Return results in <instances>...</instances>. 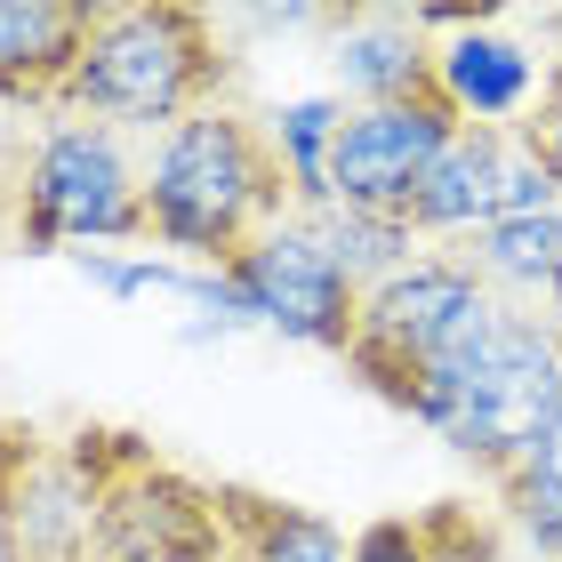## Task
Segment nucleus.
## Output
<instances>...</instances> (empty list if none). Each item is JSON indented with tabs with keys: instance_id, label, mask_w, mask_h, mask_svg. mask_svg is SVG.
I'll return each instance as SVG.
<instances>
[{
	"instance_id": "nucleus-11",
	"label": "nucleus",
	"mask_w": 562,
	"mask_h": 562,
	"mask_svg": "<svg viewBox=\"0 0 562 562\" xmlns=\"http://www.w3.org/2000/svg\"><path fill=\"white\" fill-rule=\"evenodd\" d=\"M547 65L522 41L491 33L482 16L450 24V41H434V89L450 97V113L467 130H522V113L539 105Z\"/></svg>"
},
{
	"instance_id": "nucleus-9",
	"label": "nucleus",
	"mask_w": 562,
	"mask_h": 562,
	"mask_svg": "<svg viewBox=\"0 0 562 562\" xmlns=\"http://www.w3.org/2000/svg\"><path fill=\"white\" fill-rule=\"evenodd\" d=\"M539 210H562V193L515 145V130H458L402 217H411V234L434 249V241H467L498 217H539Z\"/></svg>"
},
{
	"instance_id": "nucleus-19",
	"label": "nucleus",
	"mask_w": 562,
	"mask_h": 562,
	"mask_svg": "<svg viewBox=\"0 0 562 562\" xmlns=\"http://www.w3.org/2000/svg\"><path fill=\"white\" fill-rule=\"evenodd\" d=\"M41 450V426H0V562H24L16 554V482Z\"/></svg>"
},
{
	"instance_id": "nucleus-3",
	"label": "nucleus",
	"mask_w": 562,
	"mask_h": 562,
	"mask_svg": "<svg viewBox=\"0 0 562 562\" xmlns=\"http://www.w3.org/2000/svg\"><path fill=\"white\" fill-rule=\"evenodd\" d=\"M491 314H498V297L474 281V266H458L450 249H426L394 281L362 290L346 370L378 402H394L402 418H418L434 434L442 402H450V378H458V362H467V346L482 338Z\"/></svg>"
},
{
	"instance_id": "nucleus-14",
	"label": "nucleus",
	"mask_w": 562,
	"mask_h": 562,
	"mask_svg": "<svg viewBox=\"0 0 562 562\" xmlns=\"http://www.w3.org/2000/svg\"><path fill=\"white\" fill-rule=\"evenodd\" d=\"M217 506L234 530V562H346V530L314 506H290L249 482H217Z\"/></svg>"
},
{
	"instance_id": "nucleus-15",
	"label": "nucleus",
	"mask_w": 562,
	"mask_h": 562,
	"mask_svg": "<svg viewBox=\"0 0 562 562\" xmlns=\"http://www.w3.org/2000/svg\"><path fill=\"white\" fill-rule=\"evenodd\" d=\"M338 121H346V97L338 89H329V97H290V105L266 121L297 217H322L329 210V145H338Z\"/></svg>"
},
{
	"instance_id": "nucleus-12",
	"label": "nucleus",
	"mask_w": 562,
	"mask_h": 562,
	"mask_svg": "<svg viewBox=\"0 0 562 562\" xmlns=\"http://www.w3.org/2000/svg\"><path fill=\"white\" fill-rule=\"evenodd\" d=\"M329 72H338L346 105H402V97L434 89V33L418 9H362L338 24V48H329Z\"/></svg>"
},
{
	"instance_id": "nucleus-13",
	"label": "nucleus",
	"mask_w": 562,
	"mask_h": 562,
	"mask_svg": "<svg viewBox=\"0 0 562 562\" xmlns=\"http://www.w3.org/2000/svg\"><path fill=\"white\" fill-rule=\"evenodd\" d=\"M450 258L474 266V281L498 305H522V314L562 322V210L498 217V225H482V234H467Z\"/></svg>"
},
{
	"instance_id": "nucleus-1",
	"label": "nucleus",
	"mask_w": 562,
	"mask_h": 562,
	"mask_svg": "<svg viewBox=\"0 0 562 562\" xmlns=\"http://www.w3.org/2000/svg\"><path fill=\"white\" fill-rule=\"evenodd\" d=\"M297 217L290 177H281L273 130L241 105L186 113L145 153V241H161L177 266H234L258 234Z\"/></svg>"
},
{
	"instance_id": "nucleus-21",
	"label": "nucleus",
	"mask_w": 562,
	"mask_h": 562,
	"mask_svg": "<svg viewBox=\"0 0 562 562\" xmlns=\"http://www.w3.org/2000/svg\"><path fill=\"white\" fill-rule=\"evenodd\" d=\"M16 161H24V137H0V249L16 234Z\"/></svg>"
},
{
	"instance_id": "nucleus-20",
	"label": "nucleus",
	"mask_w": 562,
	"mask_h": 562,
	"mask_svg": "<svg viewBox=\"0 0 562 562\" xmlns=\"http://www.w3.org/2000/svg\"><path fill=\"white\" fill-rule=\"evenodd\" d=\"M346 562H426L418 522H411V515H378V522H362V530L346 539Z\"/></svg>"
},
{
	"instance_id": "nucleus-18",
	"label": "nucleus",
	"mask_w": 562,
	"mask_h": 562,
	"mask_svg": "<svg viewBox=\"0 0 562 562\" xmlns=\"http://www.w3.org/2000/svg\"><path fill=\"white\" fill-rule=\"evenodd\" d=\"M515 145L539 161L547 177H554V193H562V57L547 65V81H539V105L522 113V130H515Z\"/></svg>"
},
{
	"instance_id": "nucleus-5",
	"label": "nucleus",
	"mask_w": 562,
	"mask_h": 562,
	"mask_svg": "<svg viewBox=\"0 0 562 562\" xmlns=\"http://www.w3.org/2000/svg\"><path fill=\"white\" fill-rule=\"evenodd\" d=\"M554 402H562V322L498 305L482 322V338L467 346V362H458L434 434L450 442L458 467H474L482 482H506L547 434Z\"/></svg>"
},
{
	"instance_id": "nucleus-4",
	"label": "nucleus",
	"mask_w": 562,
	"mask_h": 562,
	"mask_svg": "<svg viewBox=\"0 0 562 562\" xmlns=\"http://www.w3.org/2000/svg\"><path fill=\"white\" fill-rule=\"evenodd\" d=\"M72 467L89 491V562H234L217 482L186 474L130 426H72Z\"/></svg>"
},
{
	"instance_id": "nucleus-10",
	"label": "nucleus",
	"mask_w": 562,
	"mask_h": 562,
	"mask_svg": "<svg viewBox=\"0 0 562 562\" xmlns=\"http://www.w3.org/2000/svg\"><path fill=\"white\" fill-rule=\"evenodd\" d=\"M97 9L105 0H0V105L57 121Z\"/></svg>"
},
{
	"instance_id": "nucleus-16",
	"label": "nucleus",
	"mask_w": 562,
	"mask_h": 562,
	"mask_svg": "<svg viewBox=\"0 0 562 562\" xmlns=\"http://www.w3.org/2000/svg\"><path fill=\"white\" fill-rule=\"evenodd\" d=\"M491 506L530 562H562V458L530 450L506 482H491Z\"/></svg>"
},
{
	"instance_id": "nucleus-2",
	"label": "nucleus",
	"mask_w": 562,
	"mask_h": 562,
	"mask_svg": "<svg viewBox=\"0 0 562 562\" xmlns=\"http://www.w3.org/2000/svg\"><path fill=\"white\" fill-rule=\"evenodd\" d=\"M225 81H234V57H225L210 9H193V0H105L81 65L65 81L57 121L161 137L186 113L225 105Z\"/></svg>"
},
{
	"instance_id": "nucleus-17",
	"label": "nucleus",
	"mask_w": 562,
	"mask_h": 562,
	"mask_svg": "<svg viewBox=\"0 0 562 562\" xmlns=\"http://www.w3.org/2000/svg\"><path fill=\"white\" fill-rule=\"evenodd\" d=\"M322 241H329V258L346 266L353 290H378V281H394L411 258H426V241L411 234L402 217H370V210H322Z\"/></svg>"
},
{
	"instance_id": "nucleus-7",
	"label": "nucleus",
	"mask_w": 562,
	"mask_h": 562,
	"mask_svg": "<svg viewBox=\"0 0 562 562\" xmlns=\"http://www.w3.org/2000/svg\"><path fill=\"white\" fill-rule=\"evenodd\" d=\"M217 281H225V322L281 329V338L346 362L362 290H353L346 266L329 258V241H322L314 217H281L273 234H258L234 266H217Z\"/></svg>"
},
{
	"instance_id": "nucleus-8",
	"label": "nucleus",
	"mask_w": 562,
	"mask_h": 562,
	"mask_svg": "<svg viewBox=\"0 0 562 562\" xmlns=\"http://www.w3.org/2000/svg\"><path fill=\"white\" fill-rule=\"evenodd\" d=\"M458 130H467V121L450 113L442 89L402 97V105H346L338 145H329V210L402 217ZM402 225H411V217H402Z\"/></svg>"
},
{
	"instance_id": "nucleus-6",
	"label": "nucleus",
	"mask_w": 562,
	"mask_h": 562,
	"mask_svg": "<svg viewBox=\"0 0 562 562\" xmlns=\"http://www.w3.org/2000/svg\"><path fill=\"white\" fill-rule=\"evenodd\" d=\"M72 241H145V161L121 130H97V121H48L16 161L9 249Z\"/></svg>"
}]
</instances>
